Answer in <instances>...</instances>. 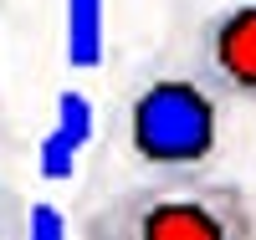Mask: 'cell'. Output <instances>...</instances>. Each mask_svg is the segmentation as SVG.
Instances as JSON below:
<instances>
[{
  "mask_svg": "<svg viewBox=\"0 0 256 240\" xmlns=\"http://www.w3.org/2000/svg\"><path fill=\"white\" fill-rule=\"evenodd\" d=\"M88 240H256V205L241 184L205 174H154L102 200L88 220Z\"/></svg>",
  "mask_w": 256,
  "mask_h": 240,
  "instance_id": "1",
  "label": "cell"
},
{
  "mask_svg": "<svg viewBox=\"0 0 256 240\" xmlns=\"http://www.w3.org/2000/svg\"><path fill=\"white\" fill-rule=\"evenodd\" d=\"M123 143L154 174H205L220 154V97L195 72L148 77L123 107Z\"/></svg>",
  "mask_w": 256,
  "mask_h": 240,
  "instance_id": "2",
  "label": "cell"
},
{
  "mask_svg": "<svg viewBox=\"0 0 256 240\" xmlns=\"http://www.w3.org/2000/svg\"><path fill=\"white\" fill-rule=\"evenodd\" d=\"M200 77L226 97L256 102V0L226 5L200 26Z\"/></svg>",
  "mask_w": 256,
  "mask_h": 240,
  "instance_id": "3",
  "label": "cell"
},
{
  "mask_svg": "<svg viewBox=\"0 0 256 240\" xmlns=\"http://www.w3.org/2000/svg\"><path fill=\"white\" fill-rule=\"evenodd\" d=\"M62 51L67 67L92 72L108 51V0H62Z\"/></svg>",
  "mask_w": 256,
  "mask_h": 240,
  "instance_id": "4",
  "label": "cell"
},
{
  "mask_svg": "<svg viewBox=\"0 0 256 240\" xmlns=\"http://www.w3.org/2000/svg\"><path fill=\"white\" fill-rule=\"evenodd\" d=\"M77 154L82 148L62 133V128H46V133H41V148H36V174L46 184H67L77 174Z\"/></svg>",
  "mask_w": 256,
  "mask_h": 240,
  "instance_id": "5",
  "label": "cell"
},
{
  "mask_svg": "<svg viewBox=\"0 0 256 240\" xmlns=\"http://www.w3.org/2000/svg\"><path fill=\"white\" fill-rule=\"evenodd\" d=\"M52 128H62L77 148H88L92 143V133H98V113H92V97L88 92H77V87H67V92H56V123Z\"/></svg>",
  "mask_w": 256,
  "mask_h": 240,
  "instance_id": "6",
  "label": "cell"
},
{
  "mask_svg": "<svg viewBox=\"0 0 256 240\" xmlns=\"http://www.w3.org/2000/svg\"><path fill=\"white\" fill-rule=\"evenodd\" d=\"M26 240H67V215L46 200H36L26 215Z\"/></svg>",
  "mask_w": 256,
  "mask_h": 240,
  "instance_id": "7",
  "label": "cell"
}]
</instances>
